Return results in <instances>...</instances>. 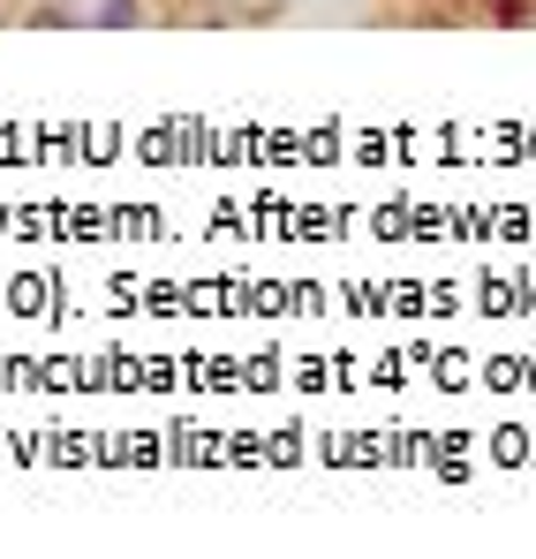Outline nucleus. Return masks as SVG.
Wrapping results in <instances>:
<instances>
[{
  "label": "nucleus",
  "instance_id": "obj_1",
  "mask_svg": "<svg viewBox=\"0 0 536 559\" xmlns=\"http://www.w3.org/2000/svg\"><path fill=\"white\" fill-rule=\"evenodd\" d=\"M136 15H144V0H98V23H106V31H129Z\"/></svg>",
  "mask_w": 536,
  "mask_h": 559
},
{
  "label": "nucleus",
  "instance_id": "obj_2",
  "mask_svg": "<svg viewBox=\"0 0 536 559\" xmlns=\"http://www.w3.org/2000/svg\"><path fill=\"white\" fill-rule=\"evenodd\" d=\"M484 8H491L499 23H529V0H484Z\"/></svg>",
  "mask_w": 536,
  "mask_h": 559
}]
</instances>
